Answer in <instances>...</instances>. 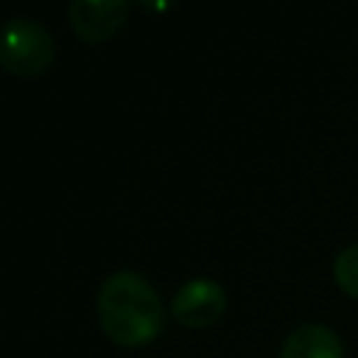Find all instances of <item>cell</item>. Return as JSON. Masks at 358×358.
Returning <instances> with one entry per match:
<instances>
[{
    "mask_svg": "<svg viewBox=\"0 0 358 358\" xmlns=\"http://www.w3.org/2000/svg\"><path fill=\"white\" fill-rule=\"evenodd\" d=\"M129 14L126 0H73L67 6V17L73 31L87 42H101L120 28Z\"/></svg>",
    "mask_w": 358,
    "mask_h": 358,
    "instance_id": "4",
    "label": "cell"
},
{
    "mask_svg": "<svg viewBox=\"0 0 358 358\" xmlns=\"http://www.w3.org/2000/svg\"><path fill=\"white\" fill-rule=\"evenodd\" d=\"M333 277L350 296H358V243H347L333 257Z\"/></svg>",
    "mask_w": 358,
    "mask_h": 358,
    "instance_id": "6",
    "label": "cell"
},
{
    "mask_svg": "<svg viewBox=\"0 0 358 358\" xmlns=\"http://www.w3.org/2000/svg\"><path fill=\"white\" fill-rule=\"evenodd\" d=\"M56 53L50 31L34 17H11L0 36V62L20 76H36L50 67Z\"/></svg>",
    "mask_w": 358,
    "mask_h": 358,
    "instance_id": "2",
    "label": "cell"
},
{
    "mask_svg": "<svg viewBox=\"0 0 358 358\" xmlns=\"http://www.w3.org/2000/svg\"><path fill=\"white\" fill-rule=\"evenodd\" d=\"M98 319L106 336L117 344L137 347L162 330L159 294L134 268H117L98 288Z\"/></svg>",
    "mask_w": 358,
    "mask_h": 358,
    "instance_id": "1",
    "label": "cell"
},
{
    "mask_svg": "<svg viewBox=\"0 0 358 358\" xmlns=\"http://www.w3.org/2000/svg\"><path fill=\"white\" fill-rule=\"evenodd\" d=\"M280 358H344V344L333 327L305 322L282 338Z\"/></svg>",
    "mask_w": 358,
    "mask_h": 358,
    "instance_id": "5",
    "label": "cell"
},
{
    "mask_svg": "<svg viewBox=\"0 0 358 358\" xmlns=\"http://www.w3.org/2000/svg\"><path fill=\"white\" fill-rule=\"evenodd\" d=\"M224 305H227L224 285L215 282L213 277H193L182 282L171 296L173 319L187 327H201L215 322L224 313Z\"/></svg>",
    "mask_w": 358,
    "mask_h": 358,
    "instance_id": "3",
    "label": "cell"
}]
</instances>
